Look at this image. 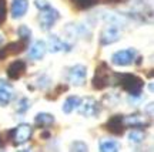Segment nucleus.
<instances>
[{
  "mask_svg": "<svg viewBox=\"0 0 154 152\" xmlns=\"http://www.w3.org/2000/svg\"><path fill=\"white\" fill-rule=\"evenodd\" d=\"M80 101H82V100L79 97H76V95L69 97L66 101H64V104H63V112H64V114H72L73 109L79 107Z\"/></svg>",
  "mask_w": 154,
  "mask_h": 152,
  "instance_id": "nucleus-16",
  "label": "nucleus"
},
{
  "mask_svg": "<svg viewBox=\"0 0 154 152\" xmlns=\"http://www.w3.org/2000/svg\"><path fill=\"white\" fill-rule=\"evenodd\" d=\"M60 19V13L53 9L51 6L46 7L43 10H40V16H38V20H40V27L43 30H49L54 26V23Z\"/></svg>",
  "mask_w": 154,
  "mask_h": 152,
  "instance_id": "nucleus-3",
  "label": "nucleus"
},
{
  "mask_svg": "<svg viewBox=\"0 0 154 152\" xmlns=\"http://www.w3.org/2000/svg\"><path fill=\"white\" fill-rule=\"evenodd\" d=\"M17 34H19V37L23 40V43L26 44L32 38V30L26 26V24H22L20 27L17 28Z\"/></svg>",
  "mask_w": 154,
  "mask_h": 152,
  "instance_id": "nucleus-18",
  "label": "nucleus"
},
{
  "mask_svg": "<svg viewBox=\"0 0 154 152\" xmlns=\"http://www.w3.org/2000/svg\"><path fill=\"white\" fill-rule=\"evenodd\" d=\"M6 54H7V51L6 50H0V60H3L6 57Z\"/></svg>",
  "mask_w": 154,
  "mask_h": 152,
  "instance_id": "nucleus-25",
  "label": "nucleus"
},
{
  "mask_svg": "<svg viewBox=\"0 0 154 152\" xmlns=\"http://www.w3.org/2000/svg\"><path fill=\"white\" fill-rule=\"evenodd\" d=\"M106 128L114 135H123L124 134V117L123 115H113L107 121Z\"/></svg>",
  "mask_w": 154,
  "mask_h": 152,
  "instance_id": "nucleus-8",
  "label": "nucleus"
},
{
  "mask_svg": "<svg viewBox=\"0 0 154 152\" xmlns=\"http://www.w3.org/2000/svg\"><path fill=\"white\" fill-rule=\"evenodd\" d=\"M120 38L119 30L116 26H107L103 28V31L100 34V44L101 46H109V44L116 43Z\"/></svg>",
  "mask_w": 154,
  "mask_h": 152,
  "instance_id": "nucleus-6",
  "label": "nucleus"
},
{
  "mask_svg": "<svg viewBox=\"0 0 154 152\" xmlns=\"http://www.w3.org/2000/svg\"><path fill=\"white\" fill-rule=\"evenodd\" d=\"M86 76H87V70L86 67L82 64H77L70 68L69 71V81L72 82L73 85L82 87L86 84Z\"/></svg>",
  "mask_w": 154,
  "mask_h": 152,
  "instance_id": "nucleus-5",
  "label": "nucleus"
},
{
  "mask_svg": "<svg viewBox=\"0 0 154 152\" xmlns=\"http://www.w3.org/2000/svg\"><path fill=\"white\" fill-rule=\"evenodd\" d=\"M32 135H33V130L29 124H20L16 130L11 131V139H13L14 145L26 144L32 138Z\"/></svg>",
  "mask_w": 154,
  "mask_h": 152,
  "instance_id": "nucleus-4",
  "label": "nucleus"
},
{
  "mask_svg": "<svg viewBox=\"0 0 154 152\" xmlns=\"http://www.w3.org/2000/svg\"><path fill=\"white\" fill-rule=\"evenodd\" d=\"M14 97V90L11 88V85H9L5 80H0V105L5 107L10 103Z\"/></svg>",
  "mask_w": 154,
  "mask_h": 152,
  "instance_id": "nucleus-9",
  "label": "nucleus"
},
{
  "mask_svg": "<svg viewBox=\"0 0 154 152\" xmlns=\"http://www.w3.org/2000/svg\"><path fill=\"white\" fill-rule=\"evenodd\" d=\"M24 71H26V64H24V61L16 60L9 65V68H7V76H9V78H11V80H17V78H20V77L24 74Z\"/></svg>",
  "mask_w": 154,
  "mask_h": 152,
  "instance_id": "nucleus-10",
  "label": "nucleus"
},
{
  "mask_svg": "<svg viewBox=\"0 0 154 152\" xmlns=\"http://www.w3.org/2000/svg\"><path fill=\"white\" fill-rule=\"evenodd\" d=\"M93 87L96 90H101V88H104L106 85H109V77L104 74V70H101L100 68V65L97 67V70H96V74L93 77Z\"/></svg>",
  "mask_w": 154,
  "mask_h": 152,
  "instance_id": "nucleus-13",
  "label": "nucleus"
},
{
  "mask_svg": "<svg viewBox=\"0 0 154 152\" xmlns=\"http://www.w3.org/2000/svg\"><path fill=\"white\" fill-rule=\"evenodd\" d=\"M99 148L101 152H117L120 149V145H119V142L114 141V139H106V141L100 142Z\"/></svg>",
  "mask_w": 154,
  "mask_h": 152,
  "instance_id": "nucleus-17",
  "label": "nucleus"
},
{
  "mask_svg": "<svg viewBox=\"0 0 154 152\" xmlns=\"http://www.w3.org/2000/svg\"><path fill=\"white\" fill-rule=\"evenodd\" d=\"M77 109H79L80 114L86 115V117H88V115H94V114H97V111H99V104H97V101L91 97L84 98L83 101H80Z\"/></svg>",
  "mask_w": 154,
  "mask_h": 152,
  "instance_id": "nucleus-7",
  "label": "nucleus"
},
{
  "mask_svg": "<svg viewBox=\"0 0 154 152\" xmlns=\"http://www.w3.org/2000/svg\"><path fill=\"white\" fill-rule=\"evenodd\" d=\"M73 1L80 9H88V7H91V6H94L97 3V0H73Z\"/></svg>",
  "mask_w": 154,
  "mask_h": 152,
  "instance_id": "nucleus-21",
  "label": "nucleus"
},
{
  "mask_svg": "<svg viewBox=\"0 0 154 152\" xmlns=\"http://www.w3.org/2000/svg\"><path fill=\"white\" fill-rule=\"evenodd\" d=\"M34 122L38 127H49V125L54 124V117L51 114H49V112H40V114L36 115Z\"/></svg>",
  "mask_w": 154,
  "mask_h": 152,
  "instance_id": "nucleus-15",
  "label": "nucleus"
},
{
  "mask_svg": "<svg viewBox=\"0 0 154 152\" xmlns=\"http://www.w3.org/2000/svg\"><path fill=\"white\" fill-rule=\"evenodd\" d=\"M29 1L27 0H13L11 1V17L20 19L27 13Z\"/></svg>",
  "mask_w": 154,
  "mask_h": 152,
  "instance_id": "nucleus-11",
  "label": "nucleus"
},
{
  "mask_svg": "<svg viewBox=\"0 0 154 152\" xmlns=\"http://www.w3.org/2000/svg\"><path fill=\"white\" fill-rule=\"evenodd\" d=\"M136 55H137V51L134 49L119 50L111 55V63L119 67H126V65L133 64V61L136 60Z\"/></svg>",
  "mask_w": 154,
  "mask_h": 152,
  "instance_id": "nucleus-2",
  "label": "nucleus"
},
{
  "mask_svg": "<svg viewBox=\"0 0 154 152\" xmlns=\"http://www.w3.org/2000/svg\"><path fill=\"white\" fill-rule=\"evenodd\" d=\"M6 0H0V24L6 20Z\"/></svg>",
  "mask_w": 154,
  "mask_h": 152,
  "instance_id": "nucleus-23",
  "label": "nucleus"
},
{
  "mask_svg": "<svg viewBox=\"0 0 154 152\" xmlns=\"http://www.w3.org/2000/svg\"><path fill=\"white\" fill-rule=\"evenodd\" d=\"M3 43H5V38H3V36H0V47L3 46Z\"/></svg>",
  "mask_w": 154,
  "mask_h": 152,
  "instance_id": "nucleus-26",
  "label": "nucleus"
},
{
  "mask_svg": "<svg viewBox=\"0 0 154 152\" xmlns=\"http://www.w3.org/2000/svg\"><path fill=\"white\" fill-rule=\"evenodd\" d=\"M120 81L123 88L130 95L140 97V92L144 87V82L141 81V78H138L137 76H133V74H124V76H120Z\"/></svg>",
  "mask_w": 154,
  "mask_h": 152,
  "instance_id": "nucleus-1",
  "label": "nucleus"
},
{
  "mask_svg": "<svg viewBox=\"0 0 154 152\" xmlns=\"http://www.w3.org/2000/svg\"><path fill=\"white\" fill-rule=\"evenodd\" d=\"M34 4H36V7H38L40 10H43V9H46V7H49L50 6L46 0H36V1H34Z\"/></svg>",
  "mask_w": 154,
  "mask_h": 152,
  "instance_id": "nucleus-24",
  "label": "nucleus"
},
{
  "mask_svg": "<svg viewBox=\"0 0 154 152\" xmlns=\"http://www.w3.org/2000/svg\"><path fill=\"white\" fill-rule=\"evenodd\" d=\"M49 50L51 53H59V51H63V50H70V47L67 46L66 43H63L60 38L57 37V36H50L49 37Z\"/></svg>",
  "mask_w": 154,
  "mask_h": 152,
  "instance_id": "nucleus-14",
  "label": "nucleus"
},
{
  "mask_svg": "<svg viewBox=\"0 0 154 152\" xmlns=\"http://www.w3.org/2000/svg\"><path fill=\"white\" fill-rule=\"evenodd\" d=\"M30 108V101H29L27 98H22L20 101H19V107H17V111L23 114V112H26L27 109Z\"/></svg>",
  "mask_w": 154,
  "mask_h": 152,
  "instance_id": "nucleus-22",
  "label": "nucleus"
},
{
  "mask_svg": "<svg viewBox=\"0 0 154 152\" xmlns=\"http://www.w3.org/2000/svg\"><path fill=\"white\" fill-rule=\"evenodd\" d=\"M46 50H47L46 43H44L43 40H37V41H34L32 44V47L29 50V57L33 58V60H42L44 53H46Z\"/></svg>",
  "mask_w": 154,
  "mask_h": 152,
  "instance_id": "nucleus-12",
  "label": "nucleus"
},
{
  "mask_svg": "<svg viewBox=\"0 0 154 152\" xmlns=\"http://www.w3.org/2000/svg\"><path fill=\"white\" fill-rule=\"evenodd\" d=\"M70 149L72 151H79V152H86V151H88V147H87V144H84L82 141H74V142H72Z\"/></svg>",
  "mask_w": 154,
  "mask_h": 152,
  "instance_id": "nucleus-20",
  "label": "nucleus"
},
{
  "mask_svg": "<svg viewBox=\"0 0 154 152\" xmlns=\"http://www.w3.org/2000/svg\"><path fill=\"white\" fill-rule=\"evenodd\" d=\"M128 139H130V142L140 144L144 139V134L141 131H133V132H130V135H128Z\"/></svg>",
  "mask_w": 154,
  "mask_h": 152,
  "instance_id": "nucleus-19",
  "label": "nucleus"
}]
</instances>
